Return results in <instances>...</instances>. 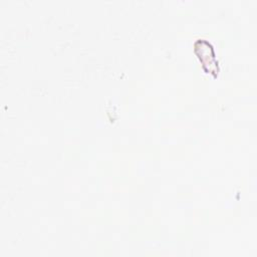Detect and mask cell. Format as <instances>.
Returning <instances> with one entry per match:
<instances>
[{
    "instance_id": "1",
    "label": "cell",
    "mask_w": 257,
    "mask_h": 257,
    "mask_svg": "<svg viewBox=\"0 0 257 257\" xmlns=\"http://www.w3.org/2000/svg\"><path fill=\"white\" fill-rule=\"evenodd\" d=\"M194 51L198 56L203 69L216 76L220 69L212 44L205 39H198L194 44Z\"/></svg>"
}]
</instances>
